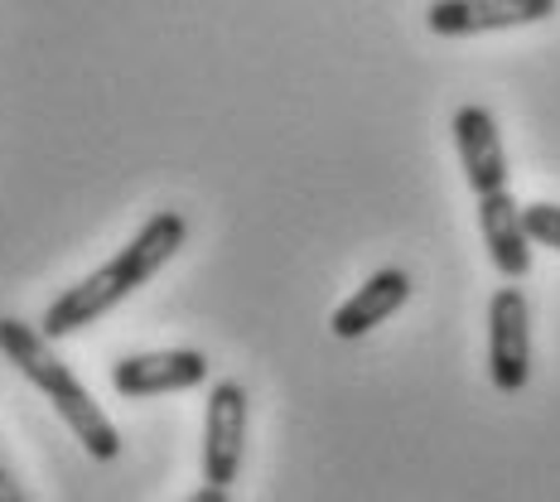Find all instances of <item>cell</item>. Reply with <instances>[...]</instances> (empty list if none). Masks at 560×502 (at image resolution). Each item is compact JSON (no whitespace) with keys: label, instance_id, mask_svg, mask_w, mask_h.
I'll list each match as a JSON object with an SVG mask.
<instances>
[{"label":"cell","instance_id":"obj_1","mask_svg":"<svg viewBox=\"0 0 560 502\" xmlns=\"http://www.w3.org/2000/svg\"><path fill=\"white\" fill-rule=\"evenodd\" d=\"M184 242H189V218L184 213L165 208V213L145 218V227H140L112 261H102L97 271L83 276L78 285H68L63 295L44 310V319H39L44 338L58 343V338H73V334L92 329L107 310H116L121 300H131L136 290H145L150 280L165 271L174 261V252H184Z\"/></svg>","mask_w":560,"mask_h":502},{"label":"cell","instance_id":"obj_2","mask_svg":"<svg viewBox=\"0 0 560 502\" xmlns=\"http://www.w3.org/2000/svg\"><path fill=\"white\" fill-rule=\"evenodd\" d=\"M0 353L15 363V372L34 392L49 396V406L78 435V445L88 450V459L112 464L116 454H121V435H116L107 411H102L97 396L83 387V377L54 353V338H44V329H30L25 319H10L5 314V319H0Z\"/></svg>","mask_w":560,"mask_h":502},{"label":"cell","instance_id":"obj_3","mask_svg":"<svg viewBox=\"0 0 560 502\" xmlns=\"http://www.w3.org/2000/svg\"><path fill=\"white\" fill-rule=\"evenodd\" d=\"M247 425H252V396L242 382H213L208 387V411H203V483L232 488L242 474V454H247Z\"/></svg>","mask_w":560,"mask_h":502},{"label":"cell","instance_id":"obj_4","mask_svg":"<svg viewBox=\"0 0 560 502\" xmlns=\"http://www.w3.org/2000/svg\"><path fill=\"white\" fill-rule=\"evenodd\" d=\"M488 377L508 396L532 382V305L517 280H508L488 300Z\"/></svg>","mask_w":560,"mask_h":502},{"label":"cell","instance_id":"obj_5","mask_svg":"<svg viewBox=\"0 0 560 502\" xmlns=\"http://www.w3.org/2000/svg\"><path fill=\"white\" fill-rule=\"evenodd\" d=\"M560 0H430L425 25L440 39H474V34L527 30L556 15Z\"/></svg>","mask_w":560,"mask_h":502},{"label":"cell","instance_id":"obj_6","mask_svg":"<svg viewBox=\"0 0 560 502\" xmlns=\"http://www.w3.org/2000/svg\"><path fill=\"white\" fill-rule=\"evenodd\" d=\"M208 382V353L198 348H155V353H126L112 367V387L126 401H145V396L189 392Z\"/></svg>","mask_w":560,"mask_h":502},{"label":"cell","instance_id":"obj_7","mask_svg":"<svg viewBox=\"0 0 560 502\" xmlns=\"http://www.w3.org/2000/svg\"><path fill=\"white\" fill-rule=\"evenodd\" d=\"M454 150H459V165H464V179L469 189L483 198V194H498L508 189V155H503V136H498V121L488 107H469L454 112Z\"/></svg>","mask_w":560,"mask_h":502},{"label":"cell","instance_id":"obj_8","mask_svg":"<svg viewBox=\"0 0 560 502\" xmlns=\"http://www.w3.org/2000/svg\"><path fill=\"white\" fill-rule=\"evenodd\" d=\"M478 232H483V247H488V261L503 280H522L532 271V232H527V218H522V203L512 198V189H498V194H483L478 198Z\"/></svg>","mask_w":560,"mask_h":502},{"label":"cell","instance_id":"obj_9","mask_svg":"<svg viewBox=\"0 0 560 502\" xmlns=\"http://www.w3.org/2000/svg\"><path fill=\"white\" fill-rule=\"evenodd\" d=\"M411 300V276L401 271V266H382V271H372L363 285L353 290V295L343 300V305L334 310L329 319V334L343 338V343H353V338H368L377 324H387L396 310Z\"/></svg>","mask_w":560,"mask_h":502},{"label":"cell","instance_id":"obj_10","mask_svg":"<svg viewBox=\"0 0 560 502\" xmlns=\"http://www.w3.org/2000/svg\"><path fill=\"white\" fill-rule=\"evenodd\" d=\"M522 218H527V232L536 247L560 252V203H527Z\"/></svg>","mask_w":560,"mask_h":502},{"label":"cell","instance_id":"obj_11","mask_svg":"<svg viewBox=\"0 0 560 502\" xmlns=\"http://www.w3.org/2000/svg\"><path fill=\"white\" fill-rule=\"evenodd\" d=\"M0 502H30L25 488H20V478H15V469L5 464V454H0Z\"/></svg>","mask_w":560,"mask_h":502},{"label":"cell","instance_id":"obj_12","mask_svg":"<svg viewBox=\"0 0 560 502\" xmlns=\"http://www.w3.org/2000/svg\"><path fill=\"white\" fill-rule=\"evenodd\" d=\"M184 502H232V493H228V488H218V483H203L198 493H189Z\"/></svg>","mask_w":560,"mask_h":502}]
</instances>
